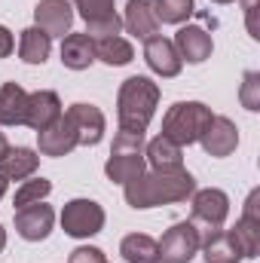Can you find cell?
Here are the masks:
<instances>
[{
	"instance_id": "10",
	"label": "cell",
	"mask_w": 260,
	"mask_h": 263,
	"mask_svg": "<svg viewBox=\"0 0 260 263\" xmlns=\"http://www.w3.org/2000/svg\"><path fill=\"white\" fill-rule=\"evenodd\" d=\"M199 144L205 147L208 156L224 159V156H230L239 147V129H236V123L230 117H211L208 129L202 132V138H199Z\"/></svg>"
},
{
	"instance_id": "31",
	"label": "cell",
	"mask_w": 260,
	"mask_h": 263,
	"mask_svg": "<svg viewBox=\"0 0 260 263\" xmlns=\"http://www.w3.org/2000/svg\"><path fill=\"white\" fill-rule=\"evenodd\" d=\"M67 263H107V257H104L101 248H89V245H83V248L70 251V260Z\"/></svg>"
},
{
	"instance_id": "18",
	"label": "cell",
	"mask_w": 260,
	"mask_h": 263,
	"mask_svg": "<svg viewBox=\"0 0 260 263\" xmlns=\"http://www.w3.org/2000/svg\"><path fill=\"white\" fill-rule=\"evenodd\" d=\"M144 159L150 162V168L159 172H172V168H184V147L169 141L165 135H156L147 147H144Z\"/></svg>"
},
{
	"instance_id": "12",
	"label": "cell",
	"mask_w": 260,
	"mask_h": 263,
	"mask_svg": "<svg viewBox=\"0 0 260 263\" xmlns=\"http://www.w3.org/2000/svg\"><path fill=\"white\" fill-rule=\"evenodd\" d=\"M37 147H40V153H43V156H52V159L67 156L73 147H80L73 123H70L65 114H62V117H59V120H55L49 129L37 132Z\"/></svg>"
},
{
	"instance_id": "19",
	"label": "cell",
	"mask_w": 260,
	"mask_h": 263,
	"mask_svg": "<svg viewBox=\"0 0 260 263\" xmlns=\"http://www.w3.org/2000/svg\"><path fill=\"white\" fill-rule=\"evenodd\" d=\"M199 251H202L205 263H239L242 260V254H239L230 230H211V233H205Z\"/></svg>"
},
{
	"instance_id": "15",
	"label": "cell",
	"mask_w": 260,
	"mask_h": 263,
	"mask_svg": "<svg viewBox=\"0 0 260 263\" xmlns=\"http://www.w3.org/2000/svg\"><path fill=\"white\" fill-rule=\"evenodd\" d=\"M172 43H175L181 62H190V65H202L205 59H211V49H214L211 34H208L205 28H199V25H184V28L175 34Z\"/></svg>"
},
{
	"instance_id": "25",
	"label": "cell",
	"mask_w": 260,
	"mask_h": 263,
	"mask_svg": "<svg viewBox=\"0 0 260 263\" xmlns=\"http://www.w3.org/2000/svg\"><path fill=\"white\" fill-rule=\"evenodd\" d=\"M236 248L242 257H257L260 251V220H248V217H239L236 227L230 230Z\"/></svg>"
},
{
	"instance_id": "11",
	"label": "cell",
	"mask_w": 260,
	"mask_h": 263,
	"mask_svg": "<svg viewBox=\"0 0 260 263\" xmlns=\"http://www.w3.org/2000/svg\"><path fill=\"white\" fill-rule=\"evenodd\" d=\"M34 22L49 37H65L73 25V6L67 0H40L34 6Z\"/></svg>"
},
{
	"instance_id": "14",
	"label": "cell",
	"mask_w": 260,
	"mask_h": 263,
	"mask_svg": "<svg viewBox=\"0 0 260 263\" xmlns=\"http://www.w3.org/2000/svg\"><path fill=\"white\" fill-rule=\"evenodd\" d=\"M144 62L147 67L153 70V73H159V77H178L181 73V55H178V49H175V43L172 40H165V37H150V40H144Z\"/></svg>"
},
{
	"instance_id": "30",
	"label": "cell",
	"mask_w": 260,
	"mask_h": 263,
	"mask_svg": "<svg viewBox=\"0 0 260 263\" xmlns=\"http://www.w3.org/2000/svg\"><path fill=\"white\" fill-rule=\"evenodd\" d=\"M123 31V18L114 12V15H107V18H98V22H86V34L92 37V40H101V37H117Z\"/></svg>"
},
{
	"instance_id": "20",
	"label": "cell",
	"mask_w": 260,
	"mask_h": 263,
	"mask_svg": "<svg viewBox=\"0 0 260 263\" xmlns=\"http://www.w3.org/2000/svg\"><path fill=\"white\" fill-rule=\"evenodd\" d=\"M95 62V40L89 34H65L62 37V65L70 70H86Z\"/></svg>"
},
{
	"instance_id": "1",
	"label": "cell",
	"mask_w": 260,
	"mask_h": 263,
	"mask_svg": "<svg viewBox=\"0 0 260 263\" xmlns=\"http://www.w3.org/2000/svg\"><path fill=\"white\" fill-rule=\"evenodd\" d=\"M123 196L132 208L144 211V208H156V205H175V202H187L196 193V178L187 168H172V172H159L150 168L144 175H138L135 181L123 184Z\"/></svg>"
},
{
	"instance_id": "34",
	"label": "cell",
	"mask_w": 260,
	"mask_h": 263,
	"mask_svg": "<svg viewBox=\"0 0 260 263\" xmlns=\"http://www.w3.org/2000/svg\"><path fill=\"white\" fill-rule=\"evenodd\" d=\"M6 150H9V144H6V135H3V132H0V156H3V153H6Z\"/></svg>"
},
{
	"instance_id": "5",
	"label": "cell",
	"mask_w": 260,
	"mask_h": 263,
	"mask_svg": "<svg viewBox=\"0 0 260 263\" xmlns=\"http://www.w3.org/2000/svg\"><path fill=\"white\" fill-rule=\"evenodd\" d=\"M159 245V263H190L202 248V230L193 220H178L165 236L156 242Z\"/></svg>"
},
{
	"instance_id": "27",
	"label": "cell",
	"mask_w": 260,
	"mask_h": 263,
	"mask_svg": "<svg viewBox=\"0 0 260 263\" xmlns=\"http://www.w3.org/2000/svg\"><path fill=\"white\" fill-rule=\"evenodd\" d=\"M52 193V181L46 178H34V181H25L18 190H15V208H25V205H34V202H43V199Z\"/></svg>"
},
{
	"instance_id": "33",
	"label": "cell",
	"mask_w": 260,
	"mask_h": 263,
	"mask_svg": "<svg viewBox=\"0 0 260 263\" xmlns=\"http://www.w3.org/2000/svg\"><path fill=\"white\" fill-rule=\"evenodd\" d=\"M12 49H15V40H12L9 28H3V25H0V59L12 55Z\"/></svg>"
},
{
	"instance_id": "35",
	"label": "cell",
	"mask_w": 260,
	"mask_h": 263,
	"mask_svg": "<svg viewBox=\"0 0 260 263\" xmlns=\"http://www.w3.org/2000/svg\"><path fill=\"white\" fill-rule=\"evenodd\" d=\"M6 248V230H3V223H0V251Z\"/></svg>"
},
{
	"instance_id": "8",
	"label": "cell",
	"mask_w": 260,
	"mask_h": 263,
	"mask_svg": "<svg viewBox=\"0 0 260 263\" xmlns=\"http://www.w3.org/2000/svg\"><path fill=\"white\" fill-rule=\"evenodd\" d=\"M52 223H55V211L46 202H34V205L15 208V233L25 242H43L52 233Z\"/></svg>"
},
{
	"instance_id": "4",
	"label": "cell",
	"mask_w": 260,
	"mask_h": 263,
	"mask_svg": "<svg viewBox=\"0 0 260 263\" xmlns=\"http://www.w3.org/2000/svg\"><path fill=\"white\" fill-rule=\"evenodd\" d=\"M147 172V159H144V135L138 132H117L110 156L104 162V175L114 184H129L138 175Z\"/></svg>"
},
{
	"instance_id": "24",
	"label": "cell",
	"mask_w": 260,
	"mask_h": 263,
	"mask_svg": "<svg viewBox=\"0 0 260 263\" xmlns=\"http://www.w3.org/2000/svg\"><path fill=\"white\" fill-rule=\"evenodd\" d=\"M95 59H101L104 65H110V67H123L135 59V49H132L129 40H123L120 34L117 37H101V40H95Z\"/></svg>"
},
{
	"instance_id": "2",
	"label": "cell",
	"mask_w": 260,
	"mask_h": 263,
	"mask_svg": "<svg viewBox=\"0 0 260 263\" xmlns=\"http://www.w3.org/2000/svg\"><path fill=\"white\" fill-rule=\"evenodd\" d=\"M159 104V86L150 77H129L117 95V117L123 132L144 135Z\"/></svg>"
},
{
	"instance_id": "9",
	"label": "cell",
	"mask_w": 260,
	"mask_h": 263,
	"mask_svg": "<svg viewBox=\"0 0 260 263\" xmlns=\"http://www.w3.org/2000/svg\"><path fill=\"white\" fill-rule=\"evenodd\" d=\"M65 117L73 123V129H77V141H80L83 147H95V144L104 138L107 120H104V114H101L95 104L77 101V104H70V110H67Z\"/></svg>"
},
{
	"instance_id": "36",
	"label": "cell",
	"mask_w": 260,
	"mask_h": 263,
	"mask_svg": "<svg viewBox=\"0 0 260 263\" xmlns=\"http://www.w3.org/2000/svg\"><path fill=\"white\" fill-rule=\"evenodd\" d=\"M6 184H9V181H3V178H0V199H3V193H6Z\"/></svg>"
},
{
	"instance_id": "16",
	"label": "cell",
	"mask_w": 260,
	"mask_h": 263,
	"mask_svg": "<svg viewBox=\"0 0 260 263\" xmlns=\"http://www.w3.org/2000/svg\"><path fill=\"white\" fill-rule=\"evenodd\" d=\"M40 165V156L37 150L31 147H9L3 156H0V178L3 181H28Z\"/></svg>"
},
{
	"instance_id": "17",
	"label": "cell",
	"mask_w": 260,
	"mask_h": 263,
	"mask_svg": "<svg viewBox=\"0 0 260 263\" xmlns=\"http://www.w3.org/2000/svg\"><path fill=\"white\" fill-rule=\"evenodd\" d=\"M123 28H129V34H135L138 40H150L159 31V18L153 12L150 0H129L126 3V15H123Z\"/></svg>"
},
{
	"instance_id": "7",
	"label": "cell",
	"mask_w": 260,
	"mask_h": 263,
	"mask_svg": "<svg viewBox=\"0 0 260 263\" xmlns=\"http://www.w3.org/2000/svg\"><path fill=\"white\" fill-rule=\"evenodd\" d=\"M193 220L196 227H202V236L211 233V230H220L227 214H230V196L217 187H208V190H196L193 196Z\"/></svg>"
},
{
	"instance_id": "13",
	"label": "cell",
	"mask_w": 260,
	"mask_h": 263,
	"mask_svg": "<svg viewBox=\"0 0 260 263\" xmlns=\"http://www.w3.org/2000/svg\"><path fill=\"white\" fill-rule=\"evenodd\" d=\"M62 117V98L49 89L40 92H28V110H25V126H31L34 132L49 129L55 120Z\"/></svg>"
},
{
	"instance_id": "21",
	"label": "cell",
	"mask_w": 260,
	"mask_h": 263,
	"mask_svg": "<svg viewBox=\"0 0 260 263\" xmlns=\"http://www.w3.org/2000/svg\"><path fill=\"white\" fill-rule=\"evenodd\" d=\"M28 110V92L18 83L0 86V126H25Z\"/></svg>"
},
{
	"instance_id": "6",
	"label": "cell",
	"mask_w": 260,
	"mask_h": 263,
	"mask_svg": "<svg viewBox=\"0 0 260 263\" xmlns=\"http://www.w3.org/2000/svg\"><path fill=\"white\" fill-rule=\"evenodd\" d=\"M62 230L73 239H89L104 230V208L95 199H70L62 208Z\"/></svg>"
},
{
	"instance_id": "26",
	"label": "cell",
	"mask_w": 260,
	"mask_h": 263,
	"mask_svg": "<svg viewBox=\"0 0 260 263\" xmlns=\"http://www.w3.org/2000/svg\"><path fill=\"white\" fill-rule=\"evenodd\" d=\"M153 12L159 25H184L196 12L193 0H153Z\"/></svg>"
},
{
	"instance_id": "3",
	"label": "cell",
	"mask_w": 260,
	"mask_h": 263,
	"mask_svg": "<svg viewBox=\"0 0 260 263\" xmlns=\"http://www.w3.org/2000/svg\"><path fill=\"white\" fill-rule=\"evenodd\" d=\"M211 107H205L202 101H178L165 110L162 117V135L181 147H190L202 138V132L211 123Z\"/></svg>"
},
{
	"instance_id": "29",
	"label": "cell",
	"mask_w": 260,
	"mask_h": 263,
	"mask_svg": "<svg viewBox=\"0 0 260 263\" xmlns=\"http://www.w3.org/2000/svg\"><path fill=\"white\" fill-rule=\"evenodd\" d=\"M73 6L83 15V22H98L114 15V0H73Z\"/></svg>"
},
{
	"instance_id": "22",
	"label": "cell",
	"mask_w": 260,
	"mask_h": 263,
	"mask_svg": "<svg viewBox=\"0 0 260 263\" xmlns=\"http://www.w3.org/2000/svg\"><path fill=\"white\" fill-rule=\"evenodd\" d=\"M49 49H52V37H49L46 31H40L37 25L22 31V40H18V59H22L25 65H43V62L49 59Z\"/></svg>"
},
{
	"instance_id": "28",
	"label": "cell",
	"mask_w": 260,
	"mask_h": 263,
	"mask_svg": "<svg viewBox=\"0 0 260 263\" xmlns=\"http://www.w3.org/2000/svg\"><path fill=\"white\" fill-rule=\"evenodd\" d=\"M239 101H242V107L251 110V114L260 110V73L257 70H245L242 89H239Z\"/></svg>"
},
{
	"instance_id": "23",
	"label": "cell",
	"mask_w": 260,
	"mask_h": 263,
	"mask_svg": "<svg viewBox=\"0 0 260 263\" xmlns=\"http://www.w3.org/2000/svg\"><path fill=\"white\" fill-rule=\"evenodd\" d=\"M120 254L126 263H159V245L147 233H129L120 242Z\"/></svg>"
},
{
	"instance_id": "37",
	"label": "cell",
	"mask_w": 260,
	"mask_h": 263,
	"mask_svg": "<svg viewBox=\"0 0 260 263\" xmlns=\"http://www.w3.org/2000/svg\"><path fill=\"white\" fill-rule=\"evenodd\" d=\"M214 3H233V0H214Z\"/></svg>"
},
{
	"instance_id": "32",
	"label": "cell",
	"mask_w": 260,
	"mask_h": 263,
	"mask_svg": "<svg viewBox=\"0 0 260 263\" xmlns=\"http://www.w3.org/2000/svg\"><path fill=\"white\" fill-rule=\"evenodd\" d=\"M245 3V22H248V34L257 40V0H242Z\"/></svg>"
}]
</instances>
